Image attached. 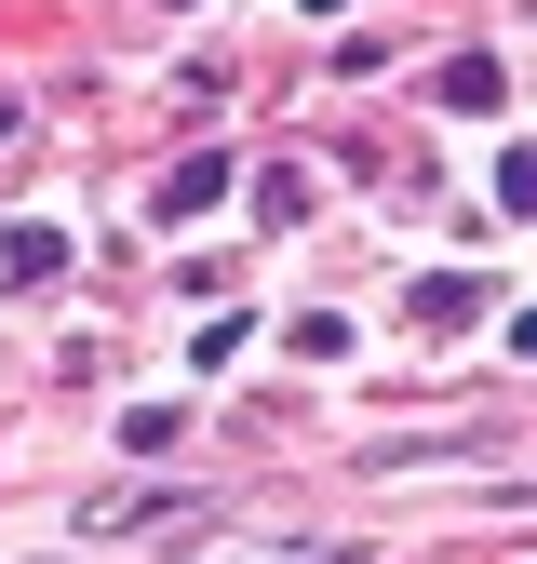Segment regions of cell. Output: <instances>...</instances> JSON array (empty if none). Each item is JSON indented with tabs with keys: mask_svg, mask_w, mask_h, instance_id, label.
<instances>
[{
	"mask_svg": "<svg viewBox=\"0 0 537 564\" xmlns=\"http://www.w3.org/2000/svg\"><path fill=\"white\" fill-rule=\"evenodd\" d=\"M67 269V229H0V282H54Z\"/></svg>",
	"mask_w": 537,
	"mask_h": 564,
	"instance_id": "cell-1",
	"label": "cell"
},
{
	"mask_svg": "<svg viewBox=\"0 0 537 564\" xmlns=\"http://www.w3.org/2000/svg\"><path fill=\"white\" fill-rule=\"evenodd\" d=\"M201 202H229V162H216V149H201V162H175V175H162V216H201Z\"/></svg>",
	"mask_w": 537,
	"mask_h": 564,
	"instance_id": "cell-3",
	"label": "cell"
},
{
	"mask_svg": "<svg viewBox=\"0 0 537 564\" xmlns=\"http://www.w3.org/2000/svg\"><path fill=\"white\" fill-rule=\"evenodd\" d=\"M443 108H511V67H497V54H457V67H443Z\"/></svg>",
	"mask_w": 537,
	"mask_h": 564,
	"instance_id": "cell-2",
	"label": "cell"
}]
</instances>
